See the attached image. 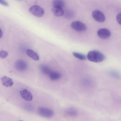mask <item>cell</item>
Wrapping results in <instances>:
<instances>
[{"mask_svg": "<svg viewBox=\"0 0 121 121\" xmlns=\"http://www.w3.org/2000/svg\"><path fill=\"white\" fill-rule=\"evenodd\" d=\"M87 59L90 61L95 62H99L104 61L105 57L104 55L100 52L96 50L89 51L86 56Z\"/></svg>", "mask_w": 121, "mask_h": 121, "instance_id": "1", "label": "cell"}, {"mask_svg": "<svg viewBox=\"0 0 121 121\" xmlns=\"http://www.w3.org/2000/svg\"><path fill=\"white\" fill-rule=\"evenodd\" d=\"M71 26L75 30L78 32H83L85 31L87 29L86 25L82 22L79 21L73 22Z\"/></svg>", "mask_w": 121, "mask_h": 121, "instance_id": "2", "label": "cell"}, {"mask_svg": "<svg viewBox=\"0 0 121 121\" xmlns=\"http://www.w3.org/2000/svg\"><path fill=\"white\" fill-rule=\"evenodd\" d=\"M30 12L35 16L41 17L44 14V11L40 6L36 5H33L30 7L29 9Z\"/></svg>", "mask_w": 121, "mask_h": 121, "instance_id": "3", "label": "cell"}, {"mask_svg": "<svg viewBox=\"0 0 121 121\" xmlns=\"http://www.w3.org/2000/svg\"><path fill=\"white\" fill-rule=\"evenodd\" d=\"M38 112L41 116L46 118H50L53 115L54 112L51 110L43 107H39L38 109Z\"/></svg>", "mask_w": 121, "mask_h": 121, "instance_id": "4", "label": "cell"}, {"mask_svg": "<svg viewBox=\"0 0 121 121\" xmlns=\"http://www.w3.org/2000/svg\"><path fill=\"white\" fill-rule=\"evenodd\" d=\"M93 18L97 21L100 22H103L105 20V17L103 13L98 10L93 11L92 13Z\"/></svg>", "mask_w": 121, "mask_h": 121, "instance_id": "5", "label": "cell"}, {"mask_svg": "<svg viewBox=\"0 0 121 121\" xmlns=\"http://www.w3.org/2000/svg\"><path fill=\"white\" fill-rule=\"evenodd\" d=\"M15 67L17 70L23 71L26 70L27 67L26 63L24 60H19L16 61L14 64Z\"/></svg>", "mask_w": 121, "mask_h": 121, "instance_id": "6", "label": "cell"}, {"mask_svg": "<svg viewBox=\"0 0 121 121\" xmlns=\"http://www.w3.org/2000/svg\"><path fill=\"white\" fill-rule=\"evenodd\" d=\"M111 34L110 31L105 28L100 29L97 31V35L98 36L103 39L108 38L110 36Z\"/></svg>", "mask_w": 121, "mask_h": 121, "instance_id": "7", "label": "cell"}, {"mask_svg": "<svg viewBox=\"0 0 121 121\" xmlns=\"http://www.w3.org/2000/svg\"><path fill=\"white\" fill-rule=\"evenodd\" d=\"M21 97L24 100L30 101L32 99L33 97L31 93L27 90L24 89L20 91Z\"/></svg>", "mask_w": 121, "mask_h": 121, "instance_id": "8", "label": "cell"}, {"mask_svg": "<svg viewBox=\"0 0 121 121\" xmlns=\"http://www.w3.org/2000/svg\"><path fill=\"white\" fill-rule=\"evenodd\" d=\"M2 85L7 87H11L13 85V82L12 78L6 76H4L0 78Z\"/></svg>", "mask_w": 121, "mask_h": 121, "instance_id": "9", "label": "cell"}, {"mask_svg": "<svg viewBox=\"0 0 121 121\" xmlns=\"http://www.w3.org/2000/svg\"><path fill=\"white\" fill-rule=\"evenodd\" d=\"M52 11L53 14L56 16H61L64 14L63 9L59 7H53L52 9Z\"/></svg>", "mask_w": 121, "mask_h": 121, "instance_id": "10", "label": "cell"}, {"mask_svg": "<svg viewBox=\"0 0 121 121\" xmlns=\"http://www.w3.org/2000/svg\"><path fill=\"white\" fill-rule=\"evenodd\" d=\"M27 55L33 60L37 61L39 59V57L38 54L32 50L29 49L26 51Z\"/></svg>", "mask_w": 121, "mask_h": 121, "instance_id": "11", "label": "cell"}, {"mask_svg": "<svg viewBox=\"0 0 121 121\" xmlns=\"http://www.w3.org/2000/svg\"><path fill=\"white\" fill-rule=\"evenodd\" d=\"M51 79L55 80H58L61 77V74L55 71H51L48 75Z\"/></svg>", "mask_w": 121, "mask_h": 121, "instance_id": "12", "label": "cell"}, {"mask_svg": "<svg viewBox=\"0 0 121 121\" xmlns=\"http://www.w3.org/2000/svg\"><path fill=\"white\" fill-rule=\"evenodd\" d=\"M52 5L53 7H56L62 9L64 7L65 3L63 1L61 0H55L53 1Z\"/></svg>", "mask_w": 121, "mask_h": 121, "instance_id": "13", "label": "cell"}, {"mask_svg": "<svg viewBox=\"0 0 121 121\" xmlns=\"http://www.w3.org/2000/svg\"><path fill=\"white\" fill-rule=\"evenodd\" d=\"M39 68L42 72L46 75H49L52 71L49 68L45 65H40Z\"/></svg>", "mask_w": 121, "mask_h": 121, "instance_id": "14", "label": "cell"}, {"mask_svg": "<svg viewBox=\"0 0 121 121\" xmlns=\"http://www.w3.org/2000/svg\"><path fill=\"white\" fill-rule=\"evenodd\" d=\"M73 54L75 57L80 60H85L87 59L86 55L80 53L73 52Z\"/></svg>", "mask_w": 121, "mask_h": 121, "instance_id": "15", "label": "cell"}, {"mask_svg": "<svg viewBox=\"0 0 121 121\" xmlns=\"http://www.w3.org/2000/svg\"><path fill=\"white\" fill-rule=\"evenodd\" d=\"M66 114L71 116H75L77 115L76 110L73 108H70L67 109L66 111Z\"/></svg>", "mask_w": 121, "mask_h": 121, "instance_id": "16", "label": "cell"}, {"mask_svg": "<svg viewBox=\"0 0 121 121\" xmlns=\"http://www.w3.org/2000/svg\"><path fill=\"white\" fill-rule=\"evenodd\" d=\"M8 53L7 51L3 50H0V58L2 59L6 58L8 55Z\"/></svg>", "mask_w": 121, "mask_h": 121, "instance_id": "17", "label": "cell"}, {"mask_svg": "<svg viewBox=\"0 0 121 121\" xmlns=\"http://www.w3.org/2000/svg\"><path fill=\"white\" fill-rule=\"evenodd\" d=\"M116 19L118 23L121 25V13H119L117 15Z\"/></svg>", "mask_w": 121, "mask_h": 121, "instance_id": "18", "label": "cell"}, {"mask_svg": "<svg viewBox=\"0 0 121 121\" xmlns=\"http://www.w3.org/2000/svg\"><path fill=\"white\" fill-rule=\"evenodd\" d=\"M0 3L5 6H8L9 4L6 1L4 0H0Z\"/></svg>", "mask_w": 121, "mask_h": 121, "instance_id": "19", "label": "cell"}, {"mask_svg": "<svg viewBox=\"0 0 121 121\" xmlns=\"http://www.w3.org/2000/svg\"><path fill=\"white\" fill-rule=\"evenodd\" d=\"M2 35H3L2 31L1 30L0 28V38L2 37Z\"/></svg>", "mask_w": 121, "mask_h": 121, "instance_id": "20", "label": "cell"}, {"mask_svg": "<svg viewBox=\"0 0 121 121\" xmlns=\"http://www.w3.org/2000/svg\"><path fill=\"white\" fill-rule=\"evenodd\" d=\"M22 121V120H20V121Z\"/></svg>", "mask_w": 121, "mask_h": 121, "instance_id": "21", "label": "cell"}]
</instances>
